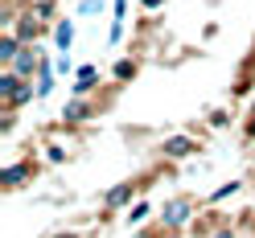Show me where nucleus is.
<instances>
[{"instance_id":"1","label":"nucleus","mask_w":255,"mask_h":238,"mask_svg":"<svg viewBox=\"0 0 255 238\" xmlns=\"http://www.w3.org/2000/svg\"><path fill=\"white\" fill-rule=\"evenodd\" d=\"M198 144L189 136H173V140H165V156H173V160H181V156H189Z\"/></svg>"},{"instance_id":"2","label":"nucleus","mask_w":255,"mask_h":238,"mask_svg":"<svg viewBox=\"0 0 255 238\" xmlns=\"http://www.w3.org/2000/svg\"><path fill=\"white\" fill-rule=\"evenodd\" d=\"M185 218H189V201H173L165 210V226H181Z\"/></svg>"},{"instance_id":"3","label":"nucleus","mask_w":255,"mask_h":238,"mask_svg":"<svg viewBox=\"0 0 255 238\" xmlns=\"http://www.w3.org/2000/svg\"><path fill=\"white\" fill-rule=\"evenodd\" d=\"M95 78H99V70H95V66H83V70H78V82H74V90H78V94H87V90L95 86Z\"/></svg>"},{"instance_id":"4","label":"nucleus","mask_w":255,"mask_h":238,"mask_svg":"<svg viewBox=\"0 0 255 238\" xmlns=\"http://www.w3.org/2000/svg\"><path fill=\"white\" fill-rule=\"evenodd\" d=\"M33 66H37V58L29 54V50H17V58H12V70H17V74H29Z\"/></svg>"},{"instance_id":"5","label":"nucleus","mask_w":255,"mask_h":238,"mask_svg":"<svg viewBox=\"0 0 255 238\" xmlns=\"http://www.w3.org/2000/svg\"><path fill=\"white\" fill-rule=\"evenodd\" d=\"M29 172H33V164H12V168L4 172V185H21Z\"/></svg>"},{"instance_id":"6","label":"nucleus","mask_w":255,"mask_h":238,"mask_svg":"<svg viewBox=\"0 0 255 238\" xmlns=\"http://www.w3.org/2000/svg\"><path fill=\"white\" fill-rule=\"evenodd\" d=\"M128 193H132V185H120V189H111V193H107V205H111V210H116V205H124V201H128Z\"/></svg>"},{"instance_id":"7","label":"nucleus","mask_w":255,"mask_h":238,"mask_svg":"<svg viewBox=\"0 0 255 238\" xmlns=\"http://www.w3.org/2000/svg\"><path fill=\"white\" fill-rule=\"evenodd\" d=\"M17 50H21V45L12 41V37H4V41H0V58H4V62H12V58H17Z\"/></svg>"},{"instance_id":"8","label":"nucleus","mask_w":255,"mask_h":238,"mask_svg":"<svg viewBox=\"0 0 255 238\" xmlns=\"http://www.w3.org/2000/svg\"><path fill=\"white\" fill-rule=\"evenodd\" d=\"M70 37H74L70 21H62V25H58V45H62V50H66V45H70Z\"/></svg>"},{"instance_id":"9","label":"nucleus","mask_w":255,"mask_h":238,"mask_svg":"<svg viewBox=\"0 0 255 238\" xmlns=\"http://www.w3.org/2000/svg\"><path fill=\"white\" fill-rule=\"evenodd\" d=\"M148 218V201H140V205H132V214H128V222H144Z\"/></svg>"},{"instance_id":"10","label":"nucleus","mask_w":255,"mask_h":238,"mask_svg":"<svg viewBox=\"0 0 255 238\" xmlns=\"http://www.w3.org/2000/svg\"><path fill=\"white\" fill-rule=\"evenodd\" d=\"M83 111H87L83 103H70V107H66V119H83Z\"/></svg>"},{"instance_id":"11","label":"nucleus","mask_w":255,"mask_h":238,"mask_svg":"<svg viewBox=\"0 0 255 238\" xmlns=\"http://www.w3.org/2000/svg\"><path fill=\"white\" fill-rule=\"evenodd\" d=\"M116 78H132V62H128V58L120 62V66H116Z\"/></svg>"},{"instance_id":"12","label":"nucleus","mask_w":255,"mask_h":238,"mask_svg":"<svg viewBox=\"0 0 255 238\" xmlns=\"http://www.w3.org/2000/svg\"><path fill=\"white\" fill-rule=\"evenodd\" d=\"M235 189H239V181H231V185H222V189H218V193H214V201H222V197H231V193H235Z\"/></svg>"},{"instance_id":"13","label":"nucleus","mask_w":255,"mask_h":238,"mask_svg":"<svg viewBox=\"0 0 255 238\" xmlns=\"http://www.w3.org/2000/svg\"><path fill=\"white\" fill-rule=\"evenodd\" d=\"M144 8H161V0H144Z\"/></svg>"},{"instance_id":"14","label":"nucleus","mask_w":255,"mask_h":238,"mask_svg":"<svg viewBox=\"0 0 255 238\" xmlns=\"http://www.w3.org/2000/svg\"><path fill=\"white\" fill-rule=\"evenodd\" d=\"M247 132H251V136H255V119H251V123H247Z\"/></svg>"}]
</instances>
